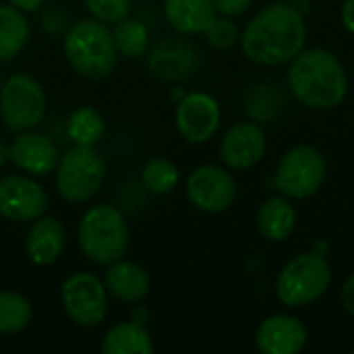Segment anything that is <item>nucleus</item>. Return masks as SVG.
Instances as JSON below:
<instances>
[{
  "label": "nucleus",
  "instance_id": "obj_4",
  "mask_svg": "<svg viewBox=\"0 0 354 354\" xmlns=\"http://www.w3.org/2000/svg\"><path fill=\"white\" fill-rule=\"evenodd\" d=\"M83 255L100 266H110L124 257L129 249V226L124 216L110 203L89 207L77 230Z\"/></svg>",
  "mask_w": 354,
  "mask_h": 354
},
{
  "label": "nucleus",
  "instance_id": "obj_15",
  "mask_svg": "<svg viewBox=\"0 0 354 354\" xmlns=\"http://www.w3.org/2000/svg\"><path fill=\"white\" fill-rule=\"evenodd\" d=\"M307 340L305 324L288 313L266 317L255 332V344L263 354H299L307 346Z\"/></svg>",
  "mask_w": 354,
  "mask_h": 354
},
{
  "label": "nucleus",
  "instance_id": "obj_36",
  "mask_svg": "<svg viewBox=\"0 0 354 354\" xmlns=\"http://www.w3.org/2000/svg\"><path fill=\"white\" fill-rule=\"evenodd\" d=\"M290 2H292V0H290Z\"/></svg>",
  "mask_w": 354,
  "mask_h": 354
},
{
  "label": "nucleus",
  "instance_id": "obj_17",
  "mask_svg": "<svg viewBox=\"0 0 354 354\" xmlns=\"http://www.w3.org/2000/svg\"><path fill=\"white\" fill-rule=\"evenodd\" d=\"M66 247V232L58 218L41 216L31 222L27 239H25V251L31 263L46 268L52 266Z\"/></svg>",
  "mask_w": 354,
  "mask_h": 354
},
{
  "label": "nucleus",
  "instance_id": "obj_16",
  "mask_svg": "<svg viewBox=\"0 0 354 354\" xmlns=\"http://www.w3.org/2000/svg\"><path fill=\"white\" fill-rule=\"evenodd\" d=\"M147 66L160 79L180 81L191 77L197 68V52L191 44L176 37H168L149 50Z\"/></svg>",
  "mask_w": 354,
  "mask_h": 354
},
{
  "label": "nucleus",
  "instance_id": "obj_25",
  "mask_svg": "<svg viewBox=\"0 0 354 354\" xmlns=\"http://www.w3.org/2000/svg\"><path fill=\"white\" fill-rule=\"evenodd\" d=\"M29 301L12 290H0V334H19L31 322Z\"/></svg>",
  "mask_w": 354,
  "mask_h": 354
},
{
  "label": "nucleus",
  "instance_id": "obj_11",
  "mask_svg": "<svg viewBox=\"0 0 354 354\" xmlns=\"http://www.w3.org/2000/svg\"><path fill=\"white\" fill-rule=\"evenodd\" d=\"M222 120L220 104L214 95L205 91H193L183 95L174 112V124L183 139L189 143H205L209 141Z\"/></svg>",
  "mask_w": 354,
  "mask_h": 354
},
{
  "label": "nucleus",
  "instance_id": "obj_12",
  "mask_svg": "<svg viewBox=\"0 0 354 354\" xmlns=\"http://www.w3.org/2000/svg\"><path fill=\"white\" fill-rule=\"evenodd\" d=\"M48 195L33 176L6 174L0 178V216L10 222H33L46 214Z\"/></svg>",
  "mask_w": 354,
  "mask_h": 354
},
{
  "label": "nucleus",
  "instance_id": "obj_29",
  "mask_svg": "<svg viewBox=\"0 0 354 354\" xmlns=\"http://www.w3.org/2000/svg\"><path fill=\"white\" fill-rule=\"evenodd\" d=\"M253 0H214V6H216V12L218 15H224V17H239L243 12L249 10Z\"/></svg>",
  "mask_w": 354,
  "mask_h": 354
},
{
  "label": "nucleus",
  "instance_id": "obj_28",
  "mask_svg": "<svg viewBox=\"0 0 354 354\" xmlns=\"http://www.w3.org/2000/svg\"><path fill=\"white\" fill-rule=\"evenodd\" d=\"M93 19L102 23H116L129 17L133 0H83Z\"/></svg>",
  "mask_w": 354,
  "mask_h": 354
},
{
  "label": "nucleus",
  "instance_id": "obj_34",
  "mask_svg": "<svg viewBox=\"0 0 354 354\" xmlns=\"http://www.w3.org/2000/svg\"><path fill=\"white\" fill-rule=\"evenodd\" d=\"M2 83H4V81H2V75H0V89H2Z\"/></svg>",
  "mask_w": 354,
  "mask_h": 354
},
{
  "label": "nucleus",
  "instance_id": "obj_35",
  "mask_svg": "<svg viewBox=\"0 0 354 354\" xmlns=\"http://www.w3.org/2000/svg\"><path fill=\"white\" fill-rule=\"evenodd\" d=\"M353 353H354V348H353Z\"/></svg>",
  "mask_w": 354,
  "mask_h": 354
},
{
  "label": "nucleus",
  "instance_id": "obj_30",
  "mask_svg": "<svg viewBox=\"0 0 354 354\" xmlns=\"http://www.w3.org/2000/svg\"><path fill=\"white\" fill-rule=\"evenodd\" d=\"M340 301H342L344 311L354 317V272L348 276V278H346V282H344V286H342Z\"/></svg>",
  "mask_w": 354,
  "mask_h": 354
},
{
  "label": "nucleus",
  "instance_id": "obj_9",
  "mask_svg": "<svg viewBox=\"0 0 354 354\" xmlns=\"http://www.w3.org/2000/svg\"><path fill=\"white\" fill-rule=\"evenodd\" d=\"M62 307L68 319L81 328H95L108 313V290L91 272L71 274L60 290Z\"/></svg>",
  "mask_w": 354,
  "mask_h": 354
},
{
  "label": "nucleus",
  "instance_id": "obj_21",
  "mask_svg": "<svg viewBox=\"0 0 354 354\" xmlns=\"http://www.w3.org/2000/svg\"><path fill=\"white\" fill-rule=\"evenodd\" d=\"M104 354H151L153 340L141 322H122L112 326L102 342Z\"/></svg>",
  "mask_w": 354,
  "mask_h": 354
},
{
  "label": "nucleus",
  "instance_id": "obj_27",
  "mask_svg": "<svg viewBox=\"0 0 354 354\" xmlns=\"http://www.w3.org/2000/svg\"><path fill=\"white\" fill-rule=\"evenodd\" d=\"M203 35H205L207 44L218 50H228L241 41L239 25L232 21V17H224V15H216L214 21L203 31Z\"/></svg>",
  "mask_w": 354,
  "mask_h": 354
},
{
  "label": "nucleus",
  "instance_id": "obj_31",
  "mask_svg": "<svg viewBox=\"0 0 354 354\" xmlns=\"http://www.w3.org/2000/svg\"><path fill=\"white\" fill-rule=\"evenodd\" d=\"M340 21L344 25V29L354 35V0H344L342 10H340Z\"/></svg>",
  "mask_w": 354,
  "mask_h": 354
},
{
  "label": "nucleus",
  "instance_id": "obj_1",
  "mask_svg": "<svg viewBox=\"0 0 354 354\" xmlns=\"http://www.w3.org/2000/svg\"><path fill=\"white\" fill-rule=\"evenodd\" d=\"M305 17L290 0L263 6L241 31L243 54L261 66L288 64L305 48Z\"/></svg>",
  "mask_w": 354,
  "mask_h": 354
},
{
  "label": "nucleus",
  "instance_id": "obj_19",
  "mask_svg": "<svg viewBox=\"0 0 354 354\" xmlns=\"http://www.w3.org/2000/svg\"><path fill=\"white\" fill-rule=\"evenodd\" d=\"M166 21L180 35H199L214 21V0H164Z\"/></svg>",
  "mask_w": 354,
  "mask_h": 354
},
{
  "label": "nucleus",
  "instance_id": "obj_24",
  "mask_svg": "<svg viewBox=\"0 0 354 354\" xmlns=\"http://www.w3.org/2000/svg\"><path fill=\"white\" fill-rule=\"evenodd\" d=\"M106 122L100 110L91 106H81L77 108L66 122V135L73 141V145H91L95 147L100 139L104 137Z\"/></svg>",
  "mask_w": 354,
  "mask_h": 354
},
{
  "label": "nucleus",
  "instance_id": "obj_33",
  "mask_svg": "<svg viewBox=\"0 0 354 354\" xmlns=\"http://www.w3.org/2000/svg\"><path fill=\"white\" fill-rule=\"evenodd\" d=\"M6 162H10V160H8V145H4V143L0 141V168H2Z\"/></svg>",
  "mask_w": 354,
  "mask_h": 354
},
{
  "label": "nucleus",
  "instance_id": "obj_5",
  "mask_svg": "<svg viewBox=\"0 0 354 354\" xmlns=\"http://www.w3.org/2000/svg\"><path fill=\"white\" fill-rule=\"evenodd\" d=\"M332 284V268L317 251L299 253L278 274L276 295L288 309H303L317 303Z\"/></svg>",
  "mask_w": 354,
  "mask_h": 354
},
{
  "label": "nucleus",
  "instance_id": "obj_3",
  "mask_svg": "<svg viewBox=\"0 0 354 354\" xmlns=\"http://www.w3.org/2000/svg\"><path fill=\"white\" fill-rule=\"evenodd\" d=\"M64 56L75 73L85 79H104L116 66L112 31L97 19H83L64 35Z\"/></svg>",
  "mask_w": 354,
  "mask_h": 354
},
{
  "label": "nucleus",
  "instance_id": "obj_14",
  "mask_svg": "<svg viewBox=\"0 0 354 354\" xmlns=\"http://www.w3.org/2000/svg\"><path fill=\"white\" fill-rule=\"evenodd\" d=\"M8 160L29 176H46L56 170L60 151L50 137L29 129L15 135L8 145Z\"/></svg>",
  "mask_w": 354,
  "mask_h": 354
},
{
  "label": "nucleus",
  "instance_id": "obj_8",
  "mask_svg": "<svg viewBox=\"0 0 354 354\" xmlns=\"http://www.w3.org/2000/svg\"><path fill=\"white\" fill-rule=\"evenodd\" d=\"M46 114L44 87L29 75H12L0 89V118L6 129L21 133L35 129Z\"/></svg>",
  "mask_w": 354,
  "mask_h": 354
},
{
  "label": "nucleus",
  "instance_id": "obj_13",
  "mask_svg": "<svg viewBox=\"0 0 354 354\" xmlns=\"http://www.w3.org/2000/svg\"><path fill=\"white\" fill-rule=\"evenodd\" d=\"M266 151L268 137L255 120L232 124L220 139V160L230 170H249L257 166Z\"/></svg>",
  "mask_w": 354,
  "mask_h": 354
},
{
  "label": "nucleus",
  "instance_id": "obj_2",
  "mask_svg": "<svg viewBox=\"0 0 354 354\" xmlns=\"http://www.w3.org/2000/svg\"><path fill=\"white\" fill-rule=\"evenodd\" d=\"M288 64L286 83L299 104L311 110H332L344 102L348 75L334 52L326 48H303Z\"/></svg>",
  "mask_w": 354,
  "mask_h": 354
},
{
  "label": "nucleus",
  "instance_id": "obj_6",
  "mask_svg": "<svg viewBox=\"0 0 354 354\" xmlns=\"http://www.w3.org/2000/svg\"><path fill=\"white\" fill-rule=\"evenodd\" d=\"M106 178V162L91 145H73L56 166L58 195L68 203H85L97 195Z\"/></svg>",
  "mask_w": 354,
  "mask_h": 354
},
{
  "label": "nucleus",
  "instance_id": "obj_26",
  "mask_svg": "<svg viewBox=\"0 0 354 354\" xmlns=\"http://www.w3.org/2000/svg\"><path fill=\"white\" fill-rule=\"evenodd\" d=\"M143 187L153 195H168L172 193L180 183L178 166L166 158H153L149 160L141 170Z\"/></svg>",
  "mask_w": 354,
  "mask_h": 354
},
{
  "label": "nucleus",
  "instance_id": "obj_23",
  "mask_svg": "<svg viewBox=\"0 0 354 354\" xmlns=\"http://www.w3.org/2000/svg\"><path fill=\"white\" fill-rule=\"evenodd\" d=\"M112 31V41L116 48V54L124 58H141L149 52V31L141 21L135 19H120L114 23Z\"/></svg>",
  "mask_w": 354,
  "mask_h": 354
},
{
  "label": "nucleus",
  "instance_id": "obj_18",
  "mask_svg": "<svg viewBox=\"0 0 354 354\" xmlns=\"http://www.w3.org/2000/svg\"><path fill=\"white\" fill-rule=\"evenodd\" d=\"M104 286L114 299L135 305L149 295L151 280L143 266L118 259L108 266L104 274Z\"/></svg>",
  "mask_w": 354,
  "mask_h": 354
},
{
  "label": "nucleus",
  "instance_id": "obj_20",
  "mask_svg": "<svg viewBox=\"0 0 354 354\" xmlns=\"http://www.w3.org/2000/svg\"><path fill=\"white\" fill-rule=\"evenodd\" d=\"M297 226V209L284 195L268 197L257 209V230L270 243L286 241Z\"/></svg>",
  "mask_w": 354,
  "mask_h": 354
},
{
  "label": "nucleus",
  "instance_id": "obj_22",
  "mask_svg": "<svg viewBox=\"0 0 354 354\" xmlns=\"http://www.w3.org/2000/svg\"><path fill=\"white\" fill-rule=\"evenodd\" d=\"M29 39V23L23 10L0 4V62L12 60Z\"/></svg>",
  "mask_w": 354,
  "mask_h": 354
},
{
  "label": "nucleus",
  "instance_id": "obj_7",
  "mask_svg": "<svg viewBox=\"0 0 354 354\" xmlns=\"http://www.w3.org/2000/svg\"><path fill=\"white\" fill-rule=\"evenodd\" d=\"M328 162L315 145H295L278 162L274 187L288 199L313 197L326 183Z\"/></svg>",
  "mask_w": 354,
  "mask_h": 354
},
{
  "label": "nucleus",
  "instance_id": "obj_32",
  "mask_svg": "<svg viewBox=\"0 0 354 354\" xmlns=\"http://www.w3.org/2000/svg\"><path fill=\"white\" fill-rule=\"evenodd\" d=\"M6 2L12 4L15 8L23 10V12H33V10H37L46 0H6Z\"/></svg>",
  "mask_w": 354,
  "mask_h": 354
},
{
  "label": "nucleus",
  "instance_id": "obj_10",
  "mask_svg": "<svg viewBox=\"0 0 354 354\" xmlns=\"http://www.w3.org/2000/svg\"><path fill=\"white\" fill-rule=\"evenodd\" d=\"M187 197L191 205L205 214H222L236 199V180L226 168L203 164L189 174Z\"/></svg>",
  "mask_w": 354,
  "mask_h": 354
}]
</instances>
